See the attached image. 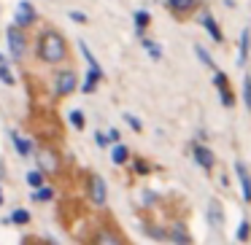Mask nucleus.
Here are the masks:
<instances>
[{
  "mask_svg": "<svg viewBox=\"0 0 251 245\" xmlns=\"http://www.w3.org/2000/svg\"><path fill=\"white\" fill-rule=\"evenodd\" d=\"M95 243H103V245H116V243H122V234H116L114 229H100V232L95 234Z\"/></svg>",
  "mask_w": 251,
  "mask_h": 245,
  "instance_id": "nucleus-15",
  "label": "nucleus"
},
{
  "mask_svg": "<svg viewBox=\"0 0 251 245\" xmlns=\"http://www.w3.org/2000/svg\"><path fill=\"white\" fill-rule=\"evenodd\" d=\"M35 17H38V14H35V6H33V3H27V0H22V3L17 6L14 22H17L19 27H30V24L35 22Z\"/></svg>",
  "mask_w": 251,
  "mask_h": 245,
  "instance_id": "nucleus-6",
  "label": "nucleus"
},
{
  "mask_svg": "<svg viewBox=\"0 0 251 245\" xmlns=\"http://www.w3.org/2000/svg\"><path fill=\"white\" fill-rule=\"evenodd\" d=\"M8 221L17 223V226H27V223H30V213L25 210V207H17V210H14L11 216H8Z\"/></svg>",
  "mask_w": 251,
  "mask_h": 245,
  "instance_id": "nucleus-20",
  "label": "nucleus"
},
{
  "mask_svg": "<svg viewBox=\"0 0 251 245\" xmlns=\"http://www.w3.org/2000/svg\"><path fill=\"white\" fill-rule=\"evenodd\" d=\"M208 221H211V229H222L224 226V210L216 200L208 202Z\"/></svg>",
  "mask_w": 251,
  "mask_h": 245,
  "instance_id": "nucleus-11",
  "label": "nucleus"
},
{
  "mask_svg": "<svg viewBox=\"0 0 251 245\" xmlns=\"http://www.w3.org/2000/svg\"><path fill=\"white\" fill-rule=\"evenodd\" d=\"M0 81L14 87V73H11V67L6 65V60H0Z\"/></svg>",
  "mask_w": 251,
  "mask_h": 245,
  "instance_id": "nucleus-25",
  "label": "nucleus"
},
{
  "mask_svg": "<svg viewBox=\"0 0 251 245\" xmlns=\"http://www.w3.org/2000/svg\"><path fill=\"white\" fill-rule=\"evenodd\" d=\"M141 44H143V49H146V51H149V57H151V60H162V51H159V46H157V44H154V41H149V38H143V41H141Z\"/></svg>",
  "mask_w": 251,
  "mask_h": 245,
  "instance_id": "nucleus-24",
  "label": "nucleus"
},
{
  "mask_svg": "<svg viewBox=\"0 0 251 245\" xmlns=\"http://www.w3.org/2000/svg\"><path fill=\"white\" fill-rule=\"evenodd\" d=\"M235 175H238L240 191H243V202H251V175H249V167H246L243 162H235Z\"/></svg>",
  "mask_w": 251,
  "mask_h": 245,
  "instance_id": "nucleus-8",
  "label": "nucleus"
},
{
  "mask_svg": "<svg viewBox=\"0 0 251 245\" xmlns=\"http://www.w3.org/2000/svg\"><path fill=\"white\" fill-rule=\"evenodd\" d=\"M57 94L60 97H68L71 92H76V73L73 70H60L57 73Z\"/></svg>",
  "mask_w": 251,
  "mask_h": 245,
  "instance_id": "nucleus-7",
  "label": "nucleus"
},
{
  "mask_svg": "<svg viewBox=\"0 0 251 245\" xmlns=\"http://www.w3.org/2000/svg\"><path fill=\"white\" fill-rule=\"evenodd\" d=\"M30 200H35V202H49V200H54V191H51V186H35V191H33V197Z\"/></svg>",
  "mask_w": 251,
  "mask_h": 245,
  "instance_id": "nucleus-18",
  "label": "nucleus"
},
{
  "mask_svg": "<svg viewBox=\"0 0 251 245\" xmlns=\"http://www.w3.org/2000/svg\"><path fill=\"white\" fill-rule=\"evenodd\" d=\"M192 154H195V162L200 164L205 173H211L213 167H216V156H213V151L208 146H200V143H195V148H192Z\"/></svg>",
  "mask_w": 251,
  "mask_h": 245,
  "instance_id": "nucleus-5",
  "label": "nucleus"
},
{
  "mask_svg": "<svg viewBox=\"0 0 251 245\" xmlns=\"http://www.w3.org/2000/svg\"><path fill=\"white\" fill-rule=\"evenodd\" d=\"M146 234L154 240H168V232L165 229H154V226H146Z\"/></svg>",
  "mask_w": 251,
  "mask_h": 245,
  "instance_id": "nucleus-31",
  "label": "nucleus"
},
{
  "mask_svg": "<svg viewBox=\"0 0 251 245\" xmlns=\"http://www.w3.org/2000/svg\"><path fill=\"white\" fill-rule=\"evenodd\" d=\"M33 154H35V162H38V170H41V173L54 175L57 170H60V156H57L51 148H38V151H33Z\"/></svg>",
  "mask_w": 251,
  "mask_h": 245,
  "instance_id": "nucleus-3",
  "label": "nucleus"
},
{
  "mask_svg": "<svg viewBox=\"0 0 251 245\" xmlns=\"http://www.w3.org/2000/svg\"><path fill=\"white\" fill-rule=\"evenodd\" d=\"M135 167H138V173H149V164H143V162H135Z\"/></svg>",
  "mask_w": 251,
  "mask_h": 245,
  "instance_id": "nucleus-35",
  "label": "nucleus"
},
{
  "mask_svg": "<svg viewBox=\"0 0 251 245\" xmlns=\"http://www.w3.org/2000/svg\"><path fill=\"white\" fill-rule=\"evenodd\" d=\"M105 137H108V143H119V130H111V132H105Z\"/></svg>",
  "mask_w": 251,
  "mask_h": 245,
  "instance_id": "nucleus-33",
  "label": "nucleus"
},
{
  "mask_svg": "<svg viewBox=\"0 0 251 245\" xmlns=\"http://www.w3.org/2000/svg\"><path fill=\"white\" fill-rule=\"evenodd\" d=\"M11 140H14V146H17V154H19V156H25V159L33 156L35 148H33V143H30L27 137H22L19 132H11Z\"/></svg>",
  "mask_w": 251,
  "mask_h": 245,
  "instance_id": "nucleus-12",
  "label": "nucleus"
},
{
  "mask_svg": "<svg viewBox=\"0 0 251 245\" xmlns=\"http://www.w3.org/2000/svg\"><path fill=\"white\" fill-rule=\"evenodd\" d=\"M98 81H100V76H98V73L87 70V81H84L81 92H84V94H92V92H95V87H98Z\"/></svg>",
  "mask_w": 251,
  "mask_h": 245,
  "instance_id": "nucleus-23",
  "label": "nucleus"
},
{
  "mask_svg": "<svg viewBox=\"0 0 251 245\" xmlns=\"http://www.w3.org/2000/svg\"><path fill=\"white\" fill-rule=\"evenodd\" d=\"M132 22H135V33L143 35V33H146V27L151 24V14H149V11H135Z\"/></svg>",
  "mask_w": 251,
  "mask_h": 245,
  "instance_id": "nucleus-16",
  "label": "nucleus"
},
{
  "mask_svg": "<svg viewBox=\"0 0 251 245\" xmlns=\"http://www.w3.org/2000/svg\"><path fill=\"white\" fill-rule=\"evenodd\" d=\"M195 57H197V60H200L205 67H211V70H216V62H213V57L205 51V46H195Z\"/></svg>",
  "mask_w": 251,
  "mask_h": 245,
  "instance_id": "nucleus-21",
  "label": "nucleus"
},
{
  "mask_svg": "<svg viewBox=\"0 0 251 245\" xmlns=\"http://www.w3.org/2000/svg\"><path fill=\"white\" fill-rule=\"evenodd\" d=\"M3 178H6V164L0 162V180H3Z\"/></svg>",
  "mask_w": 251,
  "mask_h": 245,
  "instance_id": "nucleus-36",
  "label": "nucleus"
},
{
  "mask_svg": "<svg viewBox=\"0 0 251 245\" xmlns=\"http://www.w3.org/2000/svg\"><path fill=\"white\" fill-rule=\"evenodd\" d=\"M89 197H92L95 205H105V180L100 175L89 178Z\"/></svg>",
  "mask_w": 251,
  "mask_h": 245,
  "instance_id": "nucleus-9",
  "label": "nucleus"
},
{
  "mask_svg": "<svg viewBox=\"0 0 251 245\" xmlns=\"http://www.w3.org/2000/svg\"><path fill=\"white\" fill-rule=\"evenodd\" d=\"M68 121H71L76 130H84V113L81 111H71V113H68Z\"/></svg>",
  "mask_w": 251,
  "mask_h": 245,
  "instance_id": "nucleus-28",
  "label": "nucleus"
},
{
  "mask_svg": "<svg viewBox=\"0 0 251 245\" xmlns=\"http://www.w3.org/2000/svg\"><path fill=\"white\" fill-rule=\"evenodd\" d=\"M44 178H46V173H41V170H30V173H27V183L33 186V189L44 183Z\"/></svg>",
  "mask_w": 251,
  "mask_h": 245,
  "instance_id": "nucleus-27",
  "label": "nucleus"
},
{
  "mask_svg": "<svg viewBox=\"0 0 251 245\" xmlns=\"http://www.w3.org/2000/svg\"><path fill=\"white\" fill-rule=\"evenodd\" d=\"M130 159V148L122 146V143H114V151H111V162L114 164H125Z\"/></svg>",
  "mask_w": 251,
  "mask_h": 245,
  "instance_id": "nucleus-17",
  "label": "nucleus"
},
{
  "mask_svg": "<svg viewBox=\"0 0 251 245\" xmlns=\"http://www.w3.org/2000/svg\"><path fill=\"white\" fill-rule=\"evenodd\" d=\"M6 41H8V49H11V57L14 60H22L25 57V49H27V38H25L22 27L17 22L6 30Z\"/></svg>",
  "mask_w": 251,
  "mask_h": 245,
  "instance_id": "nucleus-2",
  "label": "nucleus"
},
{
  "mask_svg": "<svg viewBox=\"0 0 251 245\" xmlns=\"http://www.w3.org/2000/svg\"><path fill=\"white\" fill-rule=\"evenodd\" d=\"M235 237H238V243H246V240L251 237V223L246 221V218L240 221V226H238V232H235Z\"/></svg>",
  "mask_w": 251,
  "mask_h": 245,
  "instance_id": "nucleus-26",
  "label": "nucleus"
},
{
  "mask_svg": "<svg viewBox=\"0 0 251 245\" xmlns=\"http://www.w3.org/2000/svg\"><path fill=\"white\" fill-rule=\"evenodd\" d=\"M78 49H81V54H84V60H87L89 70H92V73H98V76L103 78V67H100V62L95 60V54H92V51L87 49V44H84V41H78Z\"/></svg>",
  "mask_w": 251,
  "mask_h": 245,
  "instance_id": "nucleus-13",
  "label": "nucleus"
},
{
  "mask_svg": "<svg viewBox=\"0 0 251 245\" xmlns=\"http://www.w3.org/2000/svg\"><path fill=\"white\" fill-rule=\"evenodd\" d=\"M0 205H3V189H0Z\"/></svg>",
  "mask_w": 251,
  "mask_h": 245,
  "instance_id": "nucleus-37",
  "label": "nucleus"
},
{
  "mask_svg": "<svg viewBox=\"0 0 251 245\" xmlns=\"http://www.w3.org/2000/svg\"><path fill=\"white\" fill-rule=\"evenodd\" d=\"M95 143H98V146H108V137H105V132H95Z\"/></svg>",
  "mask_w": 251,
  "mask_h": 245,
  "instance_id": "nucleus-32",
  "label": "nucleus"
},
{
  "mask_svg": "<svg viewBox=\"0 0 251 245\" xmlns=\"http://www.w3.org/2000/svg\"><path fill=\"white\" fill-rule=\"evenodd\" d=\"M125 121H127V124H130L135 132H141V130H143V121L138 119V116H132V113H125Z\"/></svg>",
  "mask_w": 251,
  "mask_h": 245,
  "instance_id": "nucleus-30",
  "label": "nucleus"
},
{
  "mask_svg": "<svg viewBox=\"0 0 251 245\" xmlns=\"http://www.w3.org/2000/svg\"><path fill=\"white\" fill-rule=\"evenodd\" d=\"M243 103H246V108L251 111V76L243 78Z\"/></svg>",
  "mask_w": 251,
  "mask_h": 245,
  "instance_id": "nucleus-29",
  "label": "nucleus"
},
{
  "mask_svg": "<svg viewBox=\"0 0 251 245\" xmlns=\"http://www.w3.org/2000/svg\"><path fill=\"white\" fill-rule=\"evenodd\" d=\"M168 240H173V243H192V234L184 229V223H176V226L168 229Z\"/></svg>",
  "mask_w": 251,
  "mask_h": 245,
  "instance_id": "nucleus-14",
  "label": "nucleus"
},
{
  "mask_svg": "<svg viewBox=\"0 0 251 245\" xmlns=\"http://www.w3.org/2000/svg\"><path fill=\"white\" fill-rule=\"evenodd\" d=\"M168 6H170V11L186 14V11H192V8L197 6V0H168Z\"/></svg>",
  "mask_w": 251,
  "mask_h": 245,
  "instance_id": "nucleus-19",
  "label": "nucleus"
},
{
  "mask_svg": "<svg viewBox=\"0 0 251 245\" xmlns=\"http://www.w3.org/2000/svg\"><path fill=\"white\" fill-rule=\"evenodd\" d=\"M200 24H202V27H205V33L211 35V38L216 41V44H224V33H222V30H219L216 19H213L211 14H202V17H200Z\"/></svg>",
  "mask_w": 251,
  "mask_h": 245,
  "instance_id": "nucleus-10",
  "label": "nucleus"
},
{
  "mask_svg": "<svg viewBox=\"0 0 251 245\" xmlns=\"http://www.w3.org/2000/svg\"><path fill=\"white\" fill-rule=\"evenodd\" d=\"M38 57L49 65H57L68 57V41L62 38L57 30H46L38 41Z\"/></svg>",
  "mask_w": 251,
  "mask_h": 245,
  "instance_id": "nucleus-1",
  "label": "nucleus"
},
{
  "mask_svg": "<svg viewBox=\"0 0 251 245\" xmlns=\"http://www.w3.org/2000/svg\"><path fill=\"white\" fill-rule=\"evenodd\" d=\"M213 84L219 87V100H222L224 108H235V97H232V92H229V81L222 70H213Z\"/></svg>",
  "mask_w": 251,
  "mask_h": 245,
  "instance_id": "nucleus-4",
  "label": "nucleus"
},
{
  "mask_svg": "<svg viewBox=\"0 0 251 245\" xmlns=\"http://www.w3.org/2000/svg\"><path fill=\"white\" fill-rule=\"evenodd\" d=\"M71 19L73 22H87V17H84L81 11H71Z\"/></svg>",
  "mask_w": 251,
  "mask_h": 245,
  "instance_id": "nucleus-34",
  "label": "nucleus"
},
{
  "mask_svg": "<svg viewBox=\"0 0 251 245\" xmlns=\"http://www.w3.org/2000/svg\"><path fill=\"white\" fill-rule=\"evenodd\" d=\"M246 60H249V30L240 33V51H238V62H240V65H246Z\"/></svg>",
  "mask_w": 251,
  "mask_h": 245,
  "instance_id": "nucleus-22",
  "label": "nucleus"
}]
</instances>
